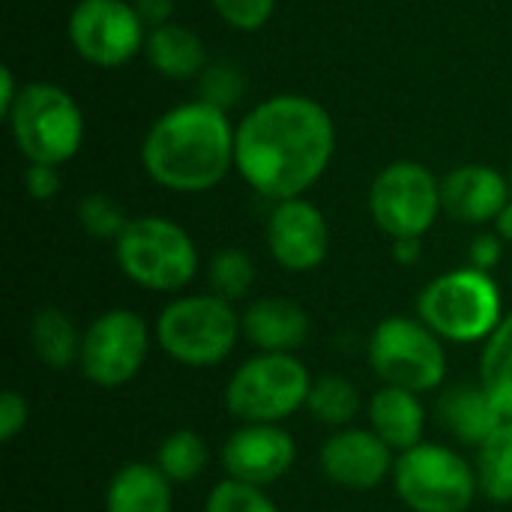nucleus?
<instances>
[{
    "mask_svg": "<svg viewBox=\"0 0 512 512\" xmlns=\"http://www.w3.org/2000/svg\"><path fill=\"white\" fill-rule=\"evenodd\" d=\"M336 123L303 93H276L243 114L234 135V171L261 198H303L330 168Z\"/></svg>",
    "mask_w": 512,
    "mask_h": 512,
    "instance_id": "1",
    "label": "nucleus"
},
{
    "mask_svg": "<svg viewBox=\"0 0 512 512\" xmlns=\"http://www.w3.org/2000/svg\"><path fill=\"white\" fill-rule=\"evenodd\" d=\"M234 135L228 111L207 102H183L168 108L144 135L141 165L147 177L180 195L216 189L234 168Z\"/></svg>",
    "mask_w": 512,
    "mask_h": 512,
    "instance_id": "2",
    "label": "nucleus"
},
{
    "mask_svg": "<svg viewBox=\"0 0 512 512\" xmlns=\"http://www.w3.org/2000/svg\"><path fill=\"white\" fill-rule=\"evenodd\" d=\"M504 315L501 285L471 264L435 276L417 297V318L453 345L486 342Z\"/></svg>",
    "mask_w": 512,
    "mask_h": 512,
    "instance_id": "3",
    "label": "nucleus"
},
{
    "mask_svg": "<svg viewBox=\"0 0 512 512\" xmlns=\"http://www.w3.org/2000/svg\"><path fill=\"white\" fill-rule=\"evenodd\" d=\"M243 336L240 312L216 294H186L162 306L153 324V339L174 363L210 369L225 363Z\"/></svg>",
    "mask_w": 512,
    "mask_h": 512,
    "instance_id": "4",
    "label": "nucleus"
},
{
    "mask_svg": "<svg viewBox=\"0 0 512 512\" xmlns=\"http://www.w3.org/2000/svg\"><path fill=\"white\" fill-rule=\"evenodd\" d=\"M114 258L120 273L156 294L183 291L198 273V246L183 225L165 216L129 219L114 240Z\"/></svg>",
    "mask_w": 512,
    "mask_h": 512,
    "instance_id": "5",
    "label": "nucleus"
},
{
    "mask_svg": "<svg viewBox=\"0 0 512 512\" xmlns=\"http://www.w3.org/2000/svg\"><path fill=\"white\" fill-rule=\"evenodd\" d=\"M18 153L30 165H63L78 156L84 144V114L69 90L30 81L6 117Z\"/></svg>",
    "mask_w": 512,
    "mask_h": 512,
    "instance_id": "6",
    "label": "nucleus"
},
{
    "mask_svg": "<svg viewBox=\"0 0 512 512\" xmlns=\"http://www.w3.org/2000/svg\"><path fill=\"white\" fill-rule=\"evenodd\" d=\"M312 375L297 354H255L234 369L222 402L237 423H276L306 408Z\"/></svg>",
    "mask_w": 512,
    "mask_h": 512,
    "instance_id": "7",
    "label": "nucleus"
},
{
    "mask_svg": "<svg viewBox=\"0 0 512 512\" xmlns=\"http://www.w3.org/2000/svg\"><path fill=\"white\" fill-rule=\"evenodd\" d=\"M393 489L411 512H468L480 495V480L462 453L423 441L396 456Z\"/></svg>",
    "mask_w": 512,
    "mask_h": 512,
    "instance_id": "8",
    "label": "nucleus"
},
{
    "mask_svg": "<svg viewBox=\"0 0 512 512\" xmlns=\"http://www.w3.org/2000/svg\"><path fill=\"white\" fill-rule=\"evenodd\" d=\"M366 354L381 384L402 387L417 396L438 390L447 378L444 339L435 336L420 318L390 315L378 321Z\"/></svg>",
    "mask_w": 512,
    "mask_h": 512,
    "instance_id": "9",
    "label": "nucleus"
},
{
    "mask_svg": "<svg viewBox=\"0 0 512 512\" xmlns=\"http://www.w3.org/2000/svg\"><path fill=\"white\" fill-rule=\"evenodd\" d=\"M369 213L390 240H423L444 213L441 180L423 162L396 159L375 174L369 186Z\"/></svg>",
    "mask_w": 512,
    "mask_h": 512,
    "instance_id": "10",
    "label": "nucleus"
},
{
    "mask_svg": "<svg viewBox=\"0 0 512 512\" xmlns=\"http://www.w3.org/2000/svg\"><path fill=\"white\" fill-rule=\"evenodd\" d=\"M153 342V330L138 312L108 309L87 324L81 336L78 369L102 390L123 387L144 369Z\"/></svg>",
    "mask_w": 512,
    "mask_h": 512,
    "instance_id": "11",
    "label": "nucleus"
},
{
    "mask_svg": "<svg viewBox=\"0 0 512 512\" xmlns=\"http://www.w3.org/2000/svg\"><path fill=\"white\" fill-rule=\"evenodd\" d=\"M75 54L99 69L129 63L147 42V24L129 0H78L66 24Z\"/></svg>",
    "mask_w": 512,
    "mask_h": 512,
    "instance_id": "12",
    "label": "nucleus"
},
{
    "mask_svg": "<svg viewBox=\"0 0 512 512\" xmlns=\"http://www.w3.org/2000/svg\"><path fill=\"white\" fill-rule=\"evenodd\" d=\"M267 249L273 261L288 273H309L324 264L330 252V225L321 207L303 198L276 201L267 228H264Z\"/></svg>",
    "mask_w": 512,
    "mask_h": 512,
    "instance_id": "13",
    "label": "nucleus"
},
{
    "mask_svg": "<svg viewBox=\"0 0 512 512\" xmlns=\"http://www.w3.org/2000/svg\"><path fill=\"white\" fill-rule=\"evenodd\" d=\"M294 459L297 444L276 423H240L219 450L225 477L258 489L279 483L294 468Z\"/></svg>",
    "mask_w": 512,
    "mask_h": 512,
    "instance_id": "14",
    "label": "nucleus"
},
{
    "mask_svg": "<svg viewBox=\"0 0 512 512\" xmlns=\"http://www.w3.org/2000/svg\"><path fill=\"white\" fill-rule=\"evenodd\" d=\"M318 465L333 486L351 492H372L387 477H393L396 456L372 429L348 426L336 429L321 444Z\"/></svg>",
    "mask_w": 512,
    "mask_h": 512,
    "instance_id": "15",
    "label": "nucleus"
},
{
    "mask_svg": "<svg viewBox=\"0 0 512 512\" xmlns=\"http://www.w3.org/2000/svg\"><path fill=\"white\" fill-rule=\"evenodd\" d=\"M512 201L510 177L492 165H459L441 180L444 213L465 225H492Z\"/></svg>",
    "mask_w": 512,
    "mask_h": 512,
    "instance_id": "16",
    "label": "nucleus"
},
{
    "mask_svg": "<svg viewBox=\"0 0 512 512\" xmlns=\"http://www.w3.org/2000/svg\"><path fill=\"white\" fill-rule=\"evenodd\" d=\"M240 324L243 339L261 354H297L312 333L306 309L279 294L249 300L240 312Z\"/></svg>",
    "mask_w": 512,
    "mask_h": 512,
    "instance_id": "17",
    "label": "nucleus"
},
{
    "mask_svg": "<svg viewBox=\"0 0 512 512\" xmlns=\"http://www.w3.org/2000/svg\"><path fill=\"white\" fill-rule=\"evenodd\" d=\"M369 429L399 456L417 444H423L426 435V408L417 393L402 390V387H387L381 384L369 405Z\"/></svg>",
    "mask_w": 512,
    "mask_h": 512,
    "instance_id": "18",
    "label": "nucleus"
},
{
    "mask_svg": "<svg viewBox=\"0 0 512 512\" xmlns=\"http://www.w3.org/2000/svg\"><path fill=\"white\" fill-rule=\"evenodd\" d=\"M438 417L441 426L465 447H480L507 420L480 381H465L444 390L438 402Z\"/></svg>",
    "mask_w": 512,
    "mask_h": 512,
    "instance_id": "19",
    "label": "nucleus"
},
{
    "mask_svg": "<svg viewBox=\"0 0 512 512\" xmlns=\"http://www.w3.org/2000/svg\"><path fill=\"white\" fill-rule=\"evenodd\" d=\"M171 480L156 462H129L114 471L105 489V512H171L174 492Z\"/></svg>",
    "mask_w": 512,
    "mask_h": 512,
    "instance_id": "20",
    "label": "nucleus"
},
{
    "mask_svg": "<svg viewBox=\"0 0 512 512\" xmlns=\"http://www.w3.org/2000/svg\"><path fill=\"white\" fill-rule=\"evenodd\" d=\"M150 66L171 81H189L207 72V48L201 36L177 21L153 27L144 42Z\"/></svg>",
    "mask_w": 512,
    "mask_h": 512,
    "instance_id": "21",
    "label": "nucleus"
},
{
    "mask_svg": "<svg viewBox=\"0 0 512 512\" xmlns=\"http://www.w3.org/2000/svg\"><path fill=\"white\" fill-rule=\"evenodd\" d=\"M81 336L75 321L57 309V306H42L30 318V348L42 366L51 372H63L69 366H78L81 357Z\"/></svg>",
    "mask_w": 512,
    "mask_h": 512,
    "instance_id": "22",
    "label": "nucleus"
},
{
    "mask_svg": "<svg viewBox=\"0 0 512 512\" xmlns=\"http://www.w3.org/2000/svg\"><path fill=\"white\" fill-rule=\"evenodd\" d=\"M477 381L492 396L498 411L512 420V312L504 315V321L483 342Z\"/></svg>",
    "mask_w": 512,
    "mask_h": 512,
    "instance_id": "23",
    "label": "nucleus"
},
{
    "mask_svg": "<svg viewBox=\"0 0 512 512\" xmlns=\"http://www.w3.org/2000/svg\"><path fill=\"white\" fill-rule=\"evenodd\" d=\"M474 468L483 498L492 504H512V420H504L477 447Z\"/></svg>",
    "mask_w": 512,
    "mask_h": 512,
    "instance_id": "24",
    "label": "nucleus"
},
{
    "mask_svg": "<svg viewBox=\"0 0 512 512\" xmlns=\"http://www.w3.org/2000/svg\"><path fill=\"white\" fill-rule=\"evenodd\" d=\"M360 408H363L360 390L345 375H321V378L312 381V390H309V399H306V411L318 423L330 426L333 432L354 426Z\"/></svg>",
    "mask_w": 512,
    "mask_h": 512,
    "instance_id": "25",
    "label": "nucleus"
},
{
    "mask_svg": "<svg viewBox=\"0 0 512 512\" xmlns=\"http://www.w3.org/2000/svg\"><path fill=\"white\" fill-rule=\"evenodd\" d=\"M153 462L171 483H192L210 465V444L195 429H177L159 441Z\"/></svg>",
    "mask_w": 512,
    "mask_h": 512,
    "instance_id": "26",
    "label": "nucleus"
},
{
    "mask_svg": "<svg viewBox=\"0 0 512 512\" xmlns=\"http://www.w3.org/2000/svg\"><path fill=\"white\" fill-rule=\"evenodd\" d=\"M255 276H258V267L252 261V255L243 249H234V246L219 249L207 264L210 294H216L228 303H240L243 297H249Z\"/></svg>",
    "mask_w": 512,
    "mask_h": 512,
    "instance_id": "27",
    "label": "nucleus"
},
{
    "mask_svg": "<svg viewBox=\"0 0 512 512\" xmlns=\"http://www.w3.org/2000/svg\"><path fill=\"white\" fill-rule=\"evenodd\" d=\"M204 512H279V507L264 489L225 477L210 489Z\"/></svg>",
    "mask_w": 512,
    "mask_h": 512,
    "instance_id": "28",
    "label": "nucleus"
},
{
    "mask_svg": "<svg viewBox=\"0 0 512 512\" xmlns=\"http://www.w3.org/2000/svg\"><path fill=\"white\" fill-rule=\"evenodd\" d=\"M78 222L90 237H99V240H117L123 228L129 225L123 207H117L108 195H99V192H90L81 198Z\"/></svg>",
    "mask_w": 512,
    "mask_h": 512,
    "instance_id": "29",
    "label": "nucleus"
},
{
    "mask_svg": "<svg viewBox=\"0 0 512 512\" xmlns=\"http://www.w3.org/2000/svg\"><path fill=\"white\" fill-rule=\"evenodd\" d=\"M210 3L216 15L240 33L261 30L273 18V9H276V0H210Z\"/></svg>",
    "mask_w": 512,
    "mask_h": 512,
    "instance_id": "30",
    "label": "nucleus"
},
{
    "mask_svg": "<svg viewBox=\"0 0 512 512\" xmlns=\"http://www.w3.org/2000/svg\"><path fill=\"white\" fill-rule=\"evenodd\" d=\"M240 90H243V78L228 63L207 66V72L201 75V93H204L201 99H207V102H213V105H219L225 111L240 99Z\"/></svg>",
    "mask_w": 512,
    "mask_h": 512,
    "instance_id": "31",
    "label": "nucleus"
},
{
    "mask_svg": "<svg viewBox=\"0 0 512 512\" xmlns=\"http://www.w3.org/2000/svg\"><path fill=\"white\" fill-rule=\"evenodd\" d=\"M27 420H30V405L27 399L18 393V390H6L0 396V441L9 444L15 441L24 429H27Z\"/></svg>",
    "mask_w": 512,
    "mask_h": 512,
    "instance_id": "32",
    "label": "nucleus"
},
{
    "mask_svg": "<svg viewBox=\"0 0 512 512\" xmlns=\"http://www.w3.org/2000/svg\"><path fill=\"white\" fill-rule=\"evenodd\" d=\"M501 255H504V240L495 231H483L471 240L468 264L483 273H495V267L501 264Z\"/></svg>",
    "mask_w": 512,
    "mask_h": 512,
    "instance_id": "33",
    "label": "nucleus"
},
{
    "mask_svg": "<svg viewBox=\"0 0 512 512\" xmlns=\"http://www.w3.org/2000/svg\"><path fill=\"white\" fill-rule=\"evenodd\" d=\"M24 189L33 201H51L60 192V171L57 165H27Z\"/></svg>",
    "mask_w": 512,
    "mask_h": 512,
    "instance_id": "34",
    "label": "nucleus"
},
{
    "mask_svg": "<svg viewBox=\"0 0 512 512\" xmlns=\"http://www.w3.org/2000/svg\"><path fill=\"white\" fill-rule=\"evenodd\" d=\"M132 6L141 15V21L147 24V30L168 24L174 15V0H132Z\"/></svg>",
    "mask_w": 512,
    "mask_h": 512,
    "instance_id": "35",
    "label": "nucleus"
},
{
    "mask_svg": "<svg viewBox=\"0 0 512 512\" xmlns=\"http://www.w3.org/2000/svg\"><path fill=\"white\" fill-rule=\"evenodd\" d=\"M18 93H21V87H18V81H15V75H12V69L3 66V69H0V114H3V117H9V111H12Z\"/></svg>",
    "mask_w": 512,
    "mask_h": 512,
    "instance_id": "36",
    "label": "nucleus"
},
{
    "mask_svg": "<svg viewBox=\"0 0 512 512\" xmlns=\"http://www.w3.org/2000/svg\"><path fill=\"white\" fill-rule=\"evenodd\" d=\"M423 255V240L408 237V240H393V258L399 264H417Z\"/></svg>",
    "mask_w": 512,
    "mask_h": 512,
    "instance_id": "37",
    "label": "nucleus"
},
{
    "mask_svg": "<svg viewBox=\"0 0 512 512\" xmlns=\"http://www.w3.org/2000/svg\"><path fill=\"white\" fill-rule=\"evenodd\" d=\"M492 225H495V234H498L504 243H512V201L498 213V219H495Z\"/></svg>",
    "mask_w": 512,
    "mask_h": 512,
    "instance_id": "38",
    "label": "nucleus"
},
{
    "mask_svg": "<svg viewBox=\"0 0 512 512\" xmlns=\"http://www.w3.org/2000/svg\"><path fill=\"white\" fill-rule=\"evenodd\" d=\"M510 189H512V171H510Z\"/></svg>",
    "mask_w": 512,
    "mask_h": 512,
    "instance_id": "39",
    "label": "nucleus"
}]
</instances>
